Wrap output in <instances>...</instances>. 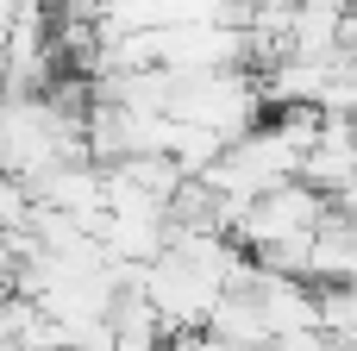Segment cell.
<instances>
[{"label": "cell", "instance_id": "6da1fadb", "mask_svg": "<svg viewBox=\"0 0 357 351\" xmlns=\"http://www.w3.org/2000/svg\"><path fill=\"white\" fill-rule=\"evenodd\" d=\"M169 119L201 126L220 144H232L251 126H264V88L251 82V69H176Z\"/></svg>", "mask_w": 357, "mask_h": 351}, {"label": "cell", "instance_id": "7a4b0ae2", "mask_svg": "<svg viewBox=\"0 0 357 351\" xmlns=\"http://www.w3.org/2000/svg\"><path fill=\"white\" fill-rule=\"evenodd\" d=\"M138 295L151 301V314L163 320V333H188V327H201L207 314H213V301L226 295L207 270H195L188 257H176L169 245H163V257H151L144 270H138Z\"/></svg>", "mask_w": 357, "mask_h": 351}, {"label": "cell", "instance_id": "3957f363", "mask_svg": "<svg viewBox=\"0 0 357 351\" xmlns=\"http://www.w3.org/2000/svg\"><path fill=\"white\" fill-rule=\"evenodd\" d=\"M320 220H326V195H320V188H307V182H282V188L257 195V201L238 214L232 245H238V251H264V245H276V239L320 232Z\"/></svg>", "mask_w": 357, "mask_h": 351}, {"label": "cell", "instance_id": "277c9868", "mask_svg": "<svg viewBox=\"0 0 357 351\" xmlns=\"http://www.w3.org/2000/svg\"><path fill=\"white\" fill-rule=\"evenodd\" d=\"M251 301H257L270 339H282V333H314V327H320V289H314V283L257 270V276H251Z\"/></svg>", "mask_w": 357, "mask_h": 351}, {"label": "cell", "instance_id": "5b68a950", "mask_svg": "<svg viewBox=\"0 0 357 351\" xmlns=\"http://www.w3.org/2000/svg\"><path fill=\"white\" fill-rule=\"evenodd\" d=\"M270 126L282 132V144H289V151H301V157H307V151L320 144L326 113H320V107H276V119H270Z\"/></svg>", "mask_w": 357, "mask_h": 351}, {"label": "cell", "instance_id": "8992f818", "mask_svg": "<svg viewBox=\"0 0 357 351\" xmlns=\"http://www.w3.org/2000/svg\"><path fill=\"white\" fill-rule=\"evenodd\" d=\"M25 220H31V195L19 176L0 170V232H25Z\"/></svg>", "mask_w": 357, "mask_h": 351}, {"label": "cell", "instance_id": "52a82bcc", "mask_svg": "<svg viewBox=\"0 0 357 351\" xmlns=\"http://www.w3.org/2000/svg\"><path fill=\"white\" fill-rule=\"evenodd\" d=\"M270 351H339V339L333 333H282V339H270Z\"/></svg>", "mask_w": 357, "mask_h": 351}, {"label": "cell", "instance_id": "ba28073f", "mask_svg": "<svg viewBox=\"0 0 357 351\" xmlns=\"http://www.w3.org/2000/svg\"><path fill=\"white\" fill-rule=\"evenodd\" d=\"M339 351H357V327H351V333H345V339H339Z\"/></svg>", "mask_w": 357, "mask_h": 351}]
</instances>
